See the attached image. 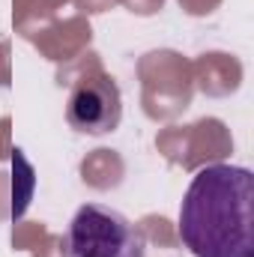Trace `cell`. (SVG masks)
Wrapping results in <instances>:
<instances>
[{
  "instance_id": "cell-2",
  "label": "cell",
  "mask_w": 254,
  "mask_h": 257,
  "mask_svg": "<svg viewBox=\"0 0 254 257\" xmlns=\"http://www.w3.org/2000/svg\"><path fill=\"white\" fill-rule=\"evenodd\" d=\"M144 230L108 203H84L75 209L63 236V257H144Z\"/></svg>"
},
{
  "instance_id": "cell-3",
  "label": "cell",
  "mask_w": 254,
  "mask_h": 257,
  "mask_svg": "<svg viewBox=\"0 0 254 257\" xmlns=\"http://www.w3.org/2000/svg\"><path fill=\"white\" fill-rule=\"evenodd\" d=\"M120 120H123V96L108 72L93 69L72 84L66 99V123L78 135L90 138L111 135L120 126Z\"/></svg>"
},
{
  "instance_id": "cell-1",
  "label": "cell",
  "mask_w": 254,
  "mask_h": 257,
  "mask_svg": "<svg viewBox=\"0 0 254 257\" xmlns=\"http://www.w3.org/2000/svg\"><path fill=\"white\" fill-rule=\"evenodd\" d=\"M254 174L239 165H206L180 203V239L194 257H254Z\"/></svg>"
}]
</instances>
